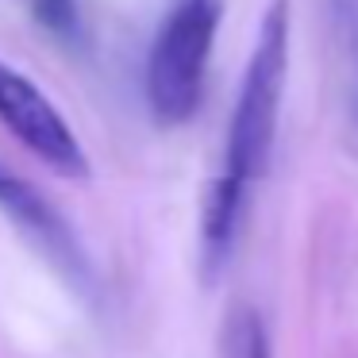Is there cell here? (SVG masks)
Here are the masks:
<instances>
[{"instance_id":"6da1fadb","label":"cell","mask_w":358,"mask_h":358,"mask_svg":"<svg viewBox=\"0 0 358 358\" xmlns=\"http://www.w3.org/2000/svg\"><path fill=\"white\" fill-rule=\"evenodd\" d=\"M289 73V0H273L258 27L255 50H250L247 73L239 85L231 124H227L224 173L243 185L258 181L270 166L273 135H278V112Z\"/></svg>"},{"instance_id":"7a4b0ae2","label":"cell","mask_w":358,"mask_h":358,"mask_svg":"<svg viewBox=\"0 0 358 358\" xmlns=\"http://www.w3.org/2000/svg\"><path fill=\"white\" fill-rule=\"evenodd\" d=\"M224 0H173L147 58V101L162 127H178L196 112L204 93L212 43Z\"/></svg>"},{"instance_id":"3957f363","label":"cell","mask_w":358,"mask_h":358,"mask_svg":"<svg viewBox=\"0 0 358 358\" xmlns=\"http://www.w3.org/2000/svg\"><path fill=\"white\" fill-rule=\"evenodd\" d=\"M0 124L12 131V139H20L43 166L70 181L89 178V158L81 150L73 127L66 124V116L47 101L35 81H27L20 70H12L0 58Z\"/></svg>"},{"instance_id":"277c9868","label":"cell","mask_w":358,"mask_h":358,"mask_svg":"<svg viewBox=\"0 0 358 358\" xmlns=\"http://www.w3.org/2000/svg\"><path fill=\"white\" fill-rule=\"evenodd\" d=\"M0 208H4V216H8L12 224L24 227L73 281L89 285V262H85V255H81L73 231L66 227V220L43 201L39 189L27 185L24 178H16V173L4 170V166H0Z\"/></svg>"},{"instance_id":"5b68a950","label":"cell","mask_w":358,"mask_h":358,"mask_svg":"<svg viewBox=\"0 0 358 358\" xmlns=\"http://www.w3.org/2000/svg\"><path fill=\"white\" fill-rule=\"evenodd\" d=\"M243 181L227 178L224 170L212 178L208 193H204V216H201V262H204V278H216L227 266L235 247V231H239V216H243V201H247Z\"/></svg>"},{"instance_id":"8992f818","label":"cell","mask_w":358,"mask_h":358,"mask_svg":"<svg viewBox=\"0 0 358 358\" xmlns=\"http://www.w3.org/2000/svg\"><path fill=\"white\" fill-rule=\"evenodd\" d=\"M231 358H270V343H266V327L255 312H239L231 327Z\"/></svg>"},{"instance_id":"52a82bcc","label":"cell","mask_w":358,"mask_h":358,"mask_svg":"<svg viewBox=\"0 0 358 358\" xmlns=\"http://www.w3.org/2000/svg\"><path fill=\"white\" fill-rule=\"evenodd\" d=\"M35 16H39L55 35L78 31V8H73V0H35Z\"/></svg>"}]
</instances>
